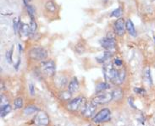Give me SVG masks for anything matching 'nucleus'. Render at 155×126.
Wrapping results in <instances>:
<instances>
[{"label": "nucleus", "instance_id": "nucleus-21", "mask_svg": "<svg viewBox=\"0 0 155 126\" xmlns=\"http://www.w3.org/2000/svg\"><path fill=\"white\" fill-rule=\"evenodd\" d=\"M113 92V100L119 101L123 97V90L120 87H116L112 91Z\"/></svg>", "mask_w": 155, "mask_h": 126}, {"label": "nucleus", "instance_id": "nucleus-19", "mask_svg": "<svg viewBox=\"0 0 155 126\" xmlns=\"http://www.w3.org/2000/svg\"><path fill=\"white\" fill-rule=\"evenodd\" d=\"M59 97L61 101L69 102L72 99V93L69 92L68 90L67 91H62L61 92H59Z\"/></svg>", "mask_w": 155, "mask_h": 126}, {"label": "nucleus", "instance_id": "nucleus-18", "mask_svg": "<svg viewBox=\"0 0 155 126\" xmlns=\"http://www.w3.org/2000/svg\"><path fill=\"white\" fill-rule=\"evenodd\" d=\"M39 111H40V110H39V108H38L37 106L31 104V105L26 106L25 108H24V114H25V115H30V114H35V113L37 114Z\"/></svg>", "mask_w": 155, "mask_h": 126}, {"label": "nucleus", "instance_id": "nucleus-10", "mask_svg": "<svg viewBox=\"0 0 155 126\" xmlns=\"http://www.w3.org/2000/svg\"><path fill=\"white\" fill-rule=\"evenodd\" d=\"M97 107V106L95 105L94 103H92V102H90L89 103H87V105L84 108V109L83 111L81 112V114H82V115H83L84 117H86V118H93V117L95 116Z\"/></svg>", "mask_w": 155, "mask_h": 126}, {"label": "nucleus", "instance_id": "nucleus-29", "mask_svg": "<svg viewBox=\"0 0 155 126\" xmlns=\"http://www.w3.org/2000/svg\"><path fill=\"white\" fill-rule=\"evenodd\" d=\"M112 63H113L114 66L117 69H121L123 67V60L120 58H118V57L114 58L112 61Z\"/></svg>", "mask_w": 155, "mask_h": 126}, {"label": "nucleus", "instance_id": "nucleus-13", "mask_svg": "<svg viewBox=\"0 0 155 126\" xmlns=\"http://www.w3.org/2000/svg\"><path fill=\"white\" fill-rule=\"evenodd\" d=\"M80 88L79 80L76 77H73L71 80L69 81L67 86V89L69 92H71L72 94H75L78 92Z\"/></svg>", "mask_w": 155, "mask_h": 126}, {"label": "nucleus", "instance_id": "nucleus-32", "mask_svg": "<svg viewBox=\"0 0 155 126\" xmlns=\"http://www.w3.org/2000/svg\"><path fill=\"white\" fill-rule=\"evenodd\" d=\"M29 92L31 96L35 95V87H34L33 84H29Z\"/></svg>", "mask_w": 155, "mask_h": 126}, {"label": "nucleus", "instance_id": "nucleus-38", "mask_svg": "<svg viewBox=\"0 0 155 126\" xmlns=\"http://www.w3.org/2000/svg\"><path fill=\"white\" fill-rule=\"evenodd\" d=\"M153 40H154V42H155V37H153Z\"/></svg>", "mask_w": 155, "mask_h": 126}, {"label": "nucleus", "instance_id": "nucleus-12", "mask_svg": "<svg viewBox=\"0 0 155 126\" xmlns=\"http://www.w3.org/2000/svg\"><path fill=\"white\" fill-rule=\"evenodd\" d=\"M114 53L112 51H104L103 53H101L99 56H97L96 58V60L97 63L105 64V63H109V60L113 58Z\"/></svg>", "mask_w": 155, "mask_h": 126}, {"label": "nucleus", "instance_id": "nucleus-24", "mask_svg": "<svg viewBox=\"0 0 155 126\" xmlns=\"http://www.w3.org/2000/svg\"><path fill=\"white\" fill-rule=\"evenodd\" d=\"M13 106L15 109H21L24 106V100L22 97H16L13 102Z\"/></svg>", "mask_w": 155, "mask_h": 126}, {"label": "nucleus", "instance_id": "nucleus-37", "mask_svg": "<svg viewBox=\"0 0 155 126\" xmlns=\"http://www.w3.org/2000/svg\"><path fill=\"white\" fill-rule=\"evenodd\" d=\"M31 1H32V0H27V2H31Z\"/></svg>", "mask_w": 155, "mask_h": 126}, {"label": "nucleus", "instance_id": "nucleus-31", "mask_svg": "<svg viewBox=\"0 0 155 126\" xmlns=\"http://www.w3.org/2000/svg\"><path fill=\"white\" fill-rule=\"evenodd\" d=\"M76 53H83L85 51V46L82 44H76Z\"/></svg>", "mask_w": 155, "mask_h": 126}, {"label": "nucleus", "instance_id": "nucleus-34", "mask_svg": "<svg viewBox=\"0 0 155 126\" xmlns=\"http://www.w3.org/2000/svg\"><path fill=\"white\" fill-rule=\"evenodd\" d=\"M20 63H21V59H18V62H17V63L15 64V69H18V68H19V66H20Z\"/></svg>", "mask_w": 155, "mask_h": 126}, {"label": "nucleus", "instance_id": "nucleus-1", "mask_svg": "<svg viewBox=\"0 0 155 126\" xmlns=\"http://www.w3.org/2000/svg\"><path fill=\"white\" fill-rule=\"evenodd\" d=\"M87 100L83 97H77L69 101L66 104V108L71 113H81L87 105Z\"/></svg>", "mask_w": 155, "mask_h": 126}, {"label": "nucleus", "instance_id": "nucleus-4", "mask_svg": "<svg viewBox=\"0 0 155 126\" xmlns=\"http://www.w3.org/2000/svg\"><path fill=\"white\" fill-rule=\"evenodd\" d=\"M113 100V92H104L97 93L96 96L92 99V102L95 105H104Z\"/></svg>", "mask_w": 155, "mask_h": 126}, {"label": "nucleus", "instance_id": "nucleus-16", "mask_svg": "<svg viewBox=\"0 0 155 126\" xmlns=\"http://www.w3.org/2000/svg\"><path fill=\"white\" fill-rule=\"evenodd\" d=\"M19 33L21 37H30L31 34V28H30L29 24H26L24 22H21L20 30H19Z\"/></svg>", "mask_w": 155, "mask_h": 126}, {"label": "nucleus", "instance_id": "nucleus-25", "mask_svg": "<svg viewBox=\"0 0 155 126\" xmlns=\"http://www.w3.org/2000/svg\"><path fill=\"white\" fill-rule=\"evenodd\" d=\"M11 109H12V108H11V105L9 103L1 107V109H0V116H1V118H4L7 114H9Z\"/></svg>", "mask_w": 155, "mask_h": 126}, {"label": "nucleus", "instance_id": "nucleus-7", "mask_svg": "<svg viewBox=\"0 0 155 126\" xmlns=\"http://www.w3.org/2000/svg\"><path fill=\"white\" fill-rule=\"evenodd\" d=\"M34 126H49L50 118L48 114L44 111H39L33 118Z\"/></svg>", "mask_w": 155, "mask_h": 126}, {"label": "nucleus", "instance_id": "nucleus-8", "mask_svg": "<svg viewBox=\"0 0 155 126\" xmlns=\"http://www.w3.org/2000/svg\"><path fill=\"white\" fill-rule=\"evenodd\" d=\"M113 31L115 33L116 36L121 37L126 32V21L125 19L121 17L119 18L116 21L114 22L113 24Z\"/></svg>", "mask_w": 155, "mask_h": 126}, {"label": "nucleus", "instance_id": "nucleus-17", "mask_svg": "<svg viewBox=\"0 0 155 126\" xmlns=\"http://www.w3.org/2000/svg\"><path fill=\"white\" fill-rule=\"evenodd\" d=\"M111 87V86L109 83L106 82V81H104V82H99L98 84H97L96 86V94L97 93L104 92H106L107 90H109V88Z\"/></svg>", "mask_w": 155, "mask_h": 126}, {"label": "nucleus", "instance_id": "nucleus-9", "mask_svg": "<svg viewBox=\"0 0 155 126\" xmlns=\"http://www.w3.org/2000/svg\"><path fill=\"white\" fill-rule=\"evenodd\" d=\"M100 45L105 51H113L116 47L117 42L116 40L114 38L105 37L100 40Z\"/></svg>", "mask_w": 155, "mask_h": 126}, {"label": "nucleus", "instance_id": "nucleus-3", "mask_svg": "<svg viewBox=\"0 0 155 126\" xmlns=\"http://www.w3.org/2000/svg\"><path fill=\"white\" fill-rule=\"evenodd\" d=\"M40 67L42 73L48 77H54L56 75V64L53 59H45L42 61Z\"/></svg>", "mask_w": 155, "mask_h": 126}, {"label": "nucleus", "instance_id": "nucleus-22", "mask_svg": "<svg viewBox=\"0 0 155 126\" xmlns=\"http://www.w3.org/2000/svg\"><path fill=\"white\" fill-rule=\"evenodd\" d=\"M123 13H124V9L122 8L121 6H119L118 8H114L112 12L110 13L109 16L110 17H114L116 19H119V18H121L122 15H123Z\"/></svg>", "mask_w": 155, "mask_h": 126}, {"label": "nucleus", "instance_id": "nucleus-30", "mask_svg": "<svg viewBox=\"0 0 155 126\" xmlns=\"http://www.w3.org/2000/svg\"><path fill=\"white\" fill-rule=\"evenodd\" d=\"M13 47L6 52V54H5V58H6V60L8 63H12L13 62Z\"/></svg>", "mask_w": 155, "mask_h": 126}, {"label": "nucleus", "instance_id": "nucleus-14", "mask_svg": "<svg viewBox=\"0 0 155 126\" xmlns=\"http://www.w3.org/2000/svg\"><path fill=\"white\" fill-rule=\"evenodd\" d=\"M44 8L46 11L51 14H55L58 11V5L54 0H47L44 4Z\"/></svg>", "mask_w": 155, "mask_h": 126}, {"label": "nucleus", "instance_id": "nucleus-15", "mask_svg": "<svg viewBox=\"0 0 155 126\" xmlns=\"http://www.w3.org/2000/svg\"><path fill=\"white\" fill-rule=\"evenodd\" d=\"M126 31L129 33L130 36L133 37H137V31H136L133 22H132V21L130 19H127L126 21Z\"/></svg>", "mask_w": 155, "mask_h": 126}, {"label": "nucleus", "instance_id": "nucleus-35", "mask_svg": "<svg viewBox=\"0 0 155 126\" xmlns=\"http://www.w3.org/2000/svg\"><path fill=\"white\" fill-rule=\"evenodd\" d=\"M18 47H19V51H20V53H21V51H22V47H21V44H19Z\"/></svg>", "mask_w": 155, "mask_h": 126}, {"label": "nucleus", "instance_id": "nucleus-2", "mask_svg": "<svg viewBox=\"0 0 155 126\" xmlns=\"http://www.w3.org/2000/svg\"><path fill=\"white\" fill-rule=\"evenodd\" d=\"M28 56L31 60L42 62L48 58V52L42 47H33L28 52Z\"/></svg>", "mask_w": 155, "mask_h": 126}, {"label": "nucleus", "instance_id": "nucleus-20", "mask_svg": "<svg viewBox=\"0 0 155 126\" xmlns=\"http://www.w3.org/2000/svg\"><path fill=\"white\" fill-rule=\"evenodd\" d=\"M29 25L31 28V34H30L29 37H33L38 31V23L35 21V19H30Z\"/></svg>", "mask_w": 155, "mask_h": 126}, {"label": "nucleus", "instance_id": "nucleus-33", "mask_svg": "<svg viewBox=\"0 0 155 126\" xmlns=\"http://www.w3.org/2000/svg\"><path fill=\"white\" fill-rule=\"evenodd\" d=\"M134 91L135 92L137 93V94H144V93L146 92V91L143 88H141V87H139V88H135Z\"/></svg>", "mask_w": 155, "mask_h": 126}, {"label": "nucleus", "instance_id": "nucleus-26", "mask_svg": "<svg viewBox=\"0 0 155 126\" xmlns=\"http://www.w3.org/2000/svg\"><path fill=\"white\" fill-rule=\"evenodd\" d=\"M21 21L20 17H15L13 19V29H14V32L15 34L19 33V30H20V26H21Z\"/></svg>", "mask_w": 155, "mask_h": 126}, {"label": "nucleus", "instance_id": "nucleus-28", "mask_svg": "<svg viewBox=\"0 0 155 126\" xmlns=\"http://www.w3.org/2000/svg\"><path fill=\"white\" fill-rule=\"evenodd\" d=\"M26 11H27V14L30 16V19H35V13H36V9L34 8L33 6L31 4H28L26 7Z\"/></svg>", "mask_w": 155, "mask_h": 126}, {"label": "nucleus", "instance_id": "nucleus-6", "mask_svg": "<svg viewBox=\"0 0 155 126\" xmlns=\"http://www.w3.org/2000/svg\"><path fill=\"white\" fill-rule=\"evenodd\" d=\"M112 114L111 111L107 108L101 109L98 113L95 114V116L92 118V121L95 124H101V123L109 122L111 120Z\"/></svg>", "mask_w": 155, "mask_h": 126}, {"label": "nucleus", "instance_id": "nucleus-5", "mask_svg": "<svg viewBox=\"0 0 155 126\" xmlns=\"http://www.w3.org/2000/svg\"><path fill=\"white\" fill-rule=\"evenodd\" d=\"M117 68L114 66L112 62H109V63H105L103 66V74H104V77L107 81L109 82H113L115 76L117 74Z\"/></svg>", "mask_w": 155, "mask_h": 126}, {"label": "nucleus", "instance_id": "nucleus-36", "mask_svg": "<svg viewBox=\"0 0 155 126\" xmlns=\"http://www.w3.org/2000/svg\"><path fill=\"white\" fill-rule=\"evenodd\" d=\"M108 1H109V0H104V3H107Z\"/></svg>", "mask_w": 155, "mask_h": 126}, {"label": "nucleus", "instance_id": "nucleus-23", "mask_svg": "<svg viewBox=\"0 0 155 126\" xmlns=\"http://www.w3.org/2000/svg\"><path fill=\"white\" fill-rule=\"evenodd\" d=\"M143 76H144V80L147 82V84L149 86H152L153 84V80H152V76H151V71H150V69L147 67L145 69L144 73H143Z\"/></svg>", "mask_w": 155, "mask_h": 126}, {"label": "nucleus", "instance_id": "nucleus-27", "mask_svg": "<svg viewBox=\"0 0 155 126\" xmlns=\"http://www.w3.org/2000/svg\"><path fill=\"white\" fill-rule=\"evenodd\" d=\"M56 85H58L59 86V88H63L64 87V86H68L67 83V78L66 77H64V76H62V77H59V79H57L56 80Z\"/></svg>", "mask_w": 155, "mask_h": 126}, {"label": "nucleus", "instance_id": "nucleus-11", "mask_svg": "<svg viewBox=\"0 0 155 126\" xmlns=\"http://www.w3.org/2000/svg\"><path fill=\"white\" fill-rule=\"evenodd\" d=\"M126 69L124 68H121V69H118L117 74L115 76V78L114 80L112 82V84L116 85V86H120L124 83V81L126 80Z\"/></svg>", "mask_w": 155, "mask_h": 126}]
</instances>
